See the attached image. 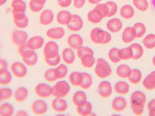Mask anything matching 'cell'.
<instances>
[{"mask_svg": "<svg viewBox=\"0 0 155 116\" xmlns=\"http://www.w3.org/2000/svg\"><path fill=\"white\" fill-rule=\"evenodd\" d=\"M90 38L92 41L99 44L108 43L112 38L109 33L99 28H95L91 31Z\"/></svg>", "mask_w": 155, "mask_h": 116, "instance_id": "1", "label": "cell"}, {"mask_svg": "<svg viewBox=\"0 0 155 116\" xmlns=\"http://www.w3.org/2000/svg\"><path fill=\"white\" fill-rule=\"evenodd\" d=\"M95 72L97 77L104 78L108 77L112 74V69L109 64L103 58H98L95 68Z\"/></svg>", "mask_w": 155, "mask_h": 116, "instance_id": "2", "label": "cell"}, {"mask_svg": "<svg viewBox=\"0 0 155 116\" xmlns=\"http://www.w3.org/2000/svg\"><path fill=\"white\" fill-rule=\"evenodd\" d=\"M70 91V86L65 81L57 82L52 87V95L55 98H63L68 95Z\"/></svg>", "mask_w": 155, "mask_h": 116, "instance_id": "3", "label": "cell"}, {"mask_svg": "<svg viewBox=\"0 0 155 116\" xmlns=\"http://www.w3.org/2000/svg\"><path fill=\"white\" fill-rule=\"evenodd\" d=\"M12 75L17 78H23L26 76L27 69L24 63L20 61L13 62L11 66Z\"/></svg>", "mask_w": 155, "mask_h": 116, "instance_id": "4", "label": "cell"}, {"mask_svg": "<svg viewBox=\"0 0 155 116\" xmlns=\"http://www.w3.org/2000/svg\"><path fill=\"white\" fill-rule=\"evenodd\" d=\"M146 100V96L143 92L140 91H135L130 97L131 107H145Z\"/></svg>", "mask_w": 155, "mask_h": 116, "instance_id": "5", "label": "cell"}, {"mask_svg": "<svg viewBox=\"0 0 155 116\" xmlns=\"http://www.w3.org/2000/svg\"><path fill=\"white\" fill-rule=\"evenodd\" d=\"M28 38L27 33L23 30H15L12 33V41L14 44L18 47L26 44L28 41Z\"/></svg>", "mask_w": 155, "mask_h": 116, "instance_id": "6", "label": "cell"}, {"mask_svg": "<svg viewBox=\"0 0 155 116\" xmlns=\"http://www.w3.org/2000/svg\"><path fill=\"white\" fill-rule=\"evenodd\" d=\"M44 54L45 58H55L59 55V46L54 41L47 42L44 49Z\"/></svg>", "mask_w": 155, "mask_h": 116, "instance_id": "7", "label": "cell"}, {"mask_svg": "<svg viewBox=\"0 0 155 116\" xmlns=\"http://www.w3.org/2000/svg\"><path fill=\"white\" fill-rule=\"evenodd\" d=\"M35 91L37 95L42 98H47L52 95V88L44 83L38 84Z\"/></svg>", "mask_w": 155, "mask_h": 116, "instance_id": "8", "label": "cell"}, {"mask_svg": "<svg viewBox=\"0 0 155 116\" xmlns=\"http://www.w3.org/2000/svg\"><path fill=\"white\" fill-rule=\"evenodd\" d=\"M98 93L102 97L107 98L112 94V87L108 81H104L99 84L98 87Z\"/></svg>", "mask_w": 155, "mask_h": 116, "instance_id": "9", "label": "cell"}, {"mask_svg": "<svg viewBox=\"0 0 155 116\" xmlns=\"http://www.w3.org/2000/svg\"><path fill=\"white\" fill-rule=\"evenodd\" d=\"M84 23L82 18L77 15H73L70 22L67 25L68 29L73 31H80L83 26Z\"/></svg>", "mask_w": 155, "mask_h": 116, "instance_id": "10", "label": "cell"}, {"mask_svg": "<svg viewBox=\"0 0 155 116\" xmlns=\"http://www.w3.org/2000/svg\"><path fill=\"white\" fill-rule=\"evenodd\" d=\"M32 110L34 114L36 115H42L47 112V104L43 100H38L34 101L32 104Z\"/></svg>", "mask_w": 155, "mask_h": 116, "instance_id": "11", "label": "cell"}, {"mask_svg": "<svg viewBox=\"0 0 155 116\" xmlns=\"http://www.w3.org/2000/svg\"><path fill=\"white\" fill-rule=\"evenodd\" d=\"M44 43V40L41 36H34L28 40L26 44L32 50H35L41 49Z\"/></svg>", "mask_w": 155, "mask_h": 116, "instance_id": "12", "label": "cell"}, {"mask_svg": "<svg viewBox=\"0 0 155 116\" xmlns=\"http://www.w3.org/2000/svg\"><path fill=\"white\" fill-rule=\"evenodd\" d=\"M136 38V32L133 27H127L122 34V40L125 43L132 42Z\"/></svg>", "mask_w": 155, "mask_h": 116, "instance_id": "13", "label": "cell"}, {"mask_svg": "<svg viewBox=\"0 0 155 116\" xmlns=\"http://www.w3.org/2000/svg\"><path fill=\"white\" fill-rule=\"evenodd\" d=\"M123 26L122 21L116 18L110 19L107 24V29L112 33H117L120 31L123 28Z\"/></svg>", "mask_w": 155, "mask_h": 116, "instance_id": "14", "label": "cell"}, {"mask_svg": "<svg viewBox=\"0 0 155 116\" xmlns=\"http://www.w3.org/2000/svg\"><path fill=\"white\" fill-rule=\"evenodd\" d=\"M28 89L24 87H20L15 89L14 93L15 100L18 103L24 102L28 96Z\"/></svg>", "mask_w": 155, "mask_h": 116, "instance_id": "15", "label": "cell"}, {"mask_svg": "<svg viewBox=\"0 0 155 116\" xmlns=\"http://www.w3.org/2000/svg\"><path fill=\"white\" fill-rule=\"evenodd\" d=\"M68 45L71 49L77 50L83 44V40L79 35L72 34L70 35L67 40Z\"/></svg>", "mask_w": 155, "mask_h": 116, "instance_id": "16", "label": "cell"}, {"mask_svg": "<svg viewBox=\"0 0 155 116\" xmlns=\"http://www.w3.org/2000/svg\"><path fill=\"white\" fill-rule=\"evenodd\" d=\"M11 6L12 9V14L25 13L26 4L23 0H13L11 3Z\"/></svg>", "mask_w": 155, "mask_h": 116, "instance_id": "17", "label": "cell"}, {"mask_svg": "<svg viewBox=\"0 0 155 116\" xmlns=\"http://www.w3.org/2000/svg\"><path fill=\"white\" fill-rule=\"evenodd\" d=\"M65 31L62 27H55L49 29L46 32V35L49 38L54 40H60L64 36Z\"/></svg>", "mask_w": 155, "mask_h": 116, "instance_id": "18", "label": "cell"}, {"mask_svg": "<svg viewBox=\"0 0 155 116\" xmlns=\"http://www.w3.org/2000/svg\"><path fill=\"white\" fill-rule=\"evenodd\" d=\"M53 12L51 10L46 9L42 12L40 16V23L43 25H47L52 22L54 20Z\"/></svg>", "mask_w": 155, "mask_h": 116, "instance_id": "19", "label": "cell"}, {"mask_svg": "<svg viewBox=\"0 0 155 116\" xmlns=\"http://www.w3.org/2000/svg\"><path fill=\"white\" fill-rule=\"evenodd\" d=\"M72 15L69 11L64 10L59 12L57 15L58 23L62 25H67L71 20Z\"/></svg>", "mask_w": 155, "mask_h": 116, "instance_id": "20", "label": "cell"}, {"mask_svg": "<svg viewBox=\"0 0 155 116\" xmlns=\"http://www.w3.org/2000/svg\"><path fill=\"white\" fill-rule=\"evenodd\" d=\"M52 107L56 112H63L67 109L68 104L66 101L61 98H56L52 103Z\"/></svg>", "mask_w": 155, "mask_h": 116, "instance_id": "21", "label": "cell"}, {"mask_svg": "<svg viewBox=\"0 0 155 116\" xmlns=\"http://www.w3.org/2000/svg\"><path fill=\"white\" fill-rule=\"evenodd\" d=\"M127 106V102L124 98L118 97L115 98L112 102V108L117 112L124 111Z\"/></svg>", "mask_w": 155, "mask_h": 116, "instance_id": "22", "label": "cell"}, {"mask_svg": "<svg viewBox=\"0 0 155 116\" xmlns=\"http://www.w3.org/2000/svg\"><path fill=\"white\" fill-rule=\"evenodd\" d=\"M73 102L77 107L84 105L87 102L86 95L82 91H78L74 95Z\"/></svg>", "mask_w": 155, "mask_h": 116, "instance_id": "23", "label": "cell"}, {"mask_svg": "<svg viewBox=\"0 0 155 116\" xmlns=\"http://www.w3.org/2000/svg\"><path fill=\"white\" fill-rule=\"evenodd\" d=\"M143 86L147 90H153L155 89V71L150 73L144 79Z\"/></svg>", "mask_w": 155, "mask_h": 116, "instance_id": "24", "label": "cell"}, {"mask_svg": "<svg viewBox=\"0 0 155 116\" xmlns=\"http://www.w3.org/2000/svg\"><path fill=\"white\" fill-rule=\"evenodd\" d=\"M18 52L22 59L31 58L36 53L35 51L30 49L26 44L19 46Z\"/></svg>", "mask_w": 155, "mask_h": 116, "instance_id": "25", "label": "cell"}, {"mask_svg": "<svg viewBox=\"0 0 155 116\" xmlns=\"http://www.w3.org/2000/svg\"><path fill=\"white\" fill-rule=\"evenodd\" d=\"M87 17L90 22L94 24L100 22L104 18L100 12L95 8L88 12Z\"/></svg>", "mask_w": 155, "mask_h": 116, "instance_id": "26", "label": "cell"}, {"mask_svg": "<svg viewBox=\"0 0 155 116\" xmlns=\"http://www.w3.org/2000/svg\"><path fill=\"white\" fill-rule=\"evenodd\" d=\"M121 16L125 19H130L134 17L135 14L134 9L130 5H123L120 10Z\"/></svg>", "mask_w": 155, "mask_h": 116, "instance_id": "27", "label": "cell"}, {"mask_svg": "<svg viewBox=\"0 0 155 116\" xmlns=\"http://www.w3.org/2000/svg\"><path fill=\"white\" fill-rule=\"evenodd\" d=\"M14 112L13 106L10 103L5 102L0 105V116H12Z\"/></svg>", "mask_w": 155, "mask_h": 116, "instance_id": "28", "label": "cell"}, {"mask_svg": "<svg viewBox=\"0 0 155 116\" xmlns=\"http://www.w3.org/2000/svg\"><path fill=\"white\" fill-rule=\"evenodd\" d=\"M114 89L117 94L121 95H126L129 92L130 86L127 82L124 81H119L115 85Z\"/></svg>", "mask_w": 155, "mask_h": 116, "instance_id": "29", "label": "cell"}, {"mask_svg": "<svg viewBox=\"0 0 155 116\" xmlns=\"http://www.w3.org/2000/svg\"><path fill=\"white\" fill-rule=\"evenodd\" d=\"M142 73L138 69H132L131 73L128 77V80L130 83L134 85L139 84L142 79Z\"/></svg>", "mask_w": 155, "mask_h": 116, "instance_id": "30", "label": "cell"}, {"mask_svg": "<svg viewBox=\"0 0 155 116\" xmlns=\"http://www.w3.org/2000/svg\"><path fill=\"white\" fill-rule=\"evenodd\" d=\"M84 76L83 73L74 72L72 73L69 77V80L73 85L80 86L83 83Z\"/></svg>", "mask_w": 155, "mask_h": 116, "instance_id": "31", "label": "cell"}, {"mask_svg": "<svg viewBox=\"0 0 155 116\" xmlns=\"http://www.w3.org/2000/svg\"><path fill=\"white\" fill-rule=\"evenodd\" d=\"M130 47L133 51V56L132 59L137 60L142 58L143 55L144 50L141 45L138 43H134Z\"/></svg>", "mask_w": 155, "mask_h": 116, "instance_id": "32", "label": "cell"}, {"mask_svg": "<svg viewBox=\"0 0 155 116\" xmlns=\"http://www.w3.org/2000/svg\"><path fill=\"white\" fill-rule=\"evenodd\" d=\"M131 68L127 65H121L118 66V67L117 68V75L119 77L122 78H128L131 73Z\"/></svg>", "mask_w": 155, "mask_h": 116, "instance_id": "33", "label": "cell"}, {"mask_svg": "<svg viewBox=\"0 0 155 116\" xmlns=\"http://www.w3.org/2000/svg\"><path fill=\"white\" fill-rule=\"evenodd\" d=\"M62 58L66 64H73L75 60L74 52L71 48H66L63 51Z\"/></svg>", "mask_w": 155, "mask_h": 116, "instance_id": "34", "label": "cell"}, {"mask_svg": "<svg viewBox=\"0 0 155 116\" xmlns=\"http://www.w3.org/2000/svg\"><path fill=\"white\" fill-rule=\"evenodd\" d=\"M81 63L84 67L90 68L93 66L95 63L94 55L87 54L83 55L81 58Z\"/></svg>", "mask_w": 155, "mask_h": 116, "instance_id": "35", "label": "cell"}, {"mask_svg": "<svg viewBox=\"0 0 155 116\" xmlns=\"http://www.w3.org/2000/svg\"><path fill=\"white\" fill-rule=\"evenodd\" d=\"M117 54L121 60H128L133 58V51L130 46L119 49Z\"/></svg>", "mask_w": 155, "mask_h": 116, "instance_id": "36", "label": "cell"}, {"mask_svg": "<svg viewBox=\"0 0 155 116\" xmlns=\"http://www.w3.org/2000/svg\"><path fill=\"white\" fill-rule=\"evenodd\" d=\"M8 69L0 73V85H7L12 82V75Z\"/></svg>", "mask_w": 155, "mask_h": 116, "instance_id": "37", "label": "cell"}, {"mask_svg": "<svg viewBox=\"0 0 155 116\" xmlns=\"http://www.w3.org/2000/svg\"><path fill=\"white\" fill-rule=\"evenodd\" d=\"M142 42L147 49H153L155 48V35L150 34L147 35Z\"/></svg>", "mask_w": 155, "mask_h": 116, "instance_id": "38", "label": "cell"}, {"mask_svg": "<svg viewBox=\"0 0 155 116\" xmlns=\"http://www.w3.org/2000/svg\"><path fill=\"white\" fill-rule=\"evenodd\" d=\"M135 7L141 12H145L149 8V3L147 0H133Z\"/></svg>", "mask_w": 155, "mask_h": 116, "instance_id": "39", "label": "cell"}, {"mask_svg": "<svg viewBox=\"0 0 155 116\" xmlns=\"http://www.w3.org/2000/svg\"><path fill=\"white\" fill-rule=\"evenodd\" d=\"M92 106L89 102H87L84 105L78 107L77 108L78 113L82 116L89 115L92 113Z\"/></svg>", "mask_w": 155, "mask_h": 116, "instance_id": "40", "label": "cell"}, {"mask_svg": "<svg viewBox=\"0 0 155 116\" xmlns=\"http://www.w3.org/2000/svg\"><path fill=\"white\" fill-rule=\"evenodd\" d=\"M55 75L56 78L58 79H61L66 76L68 73V68L65 65H60L54 69Z\"/></svg>", "mask_w": 155, "mask_h": 116, "instance_id": "41", "label": "cell"}, {"mask_svg": "<svg viewBox=\"0 0 155 116\" xmlns=\"http://www.w3.org/2000/svg\"><path fill=\"white\" fill-rule=\"evenodd\" d=\"M133 27L134 28L136 32V38H141L146 32V27L143 23H136L134 25Z\"/></svg>", "mask_w": 155, "mask_h": 116, "instance_id": "42", "label": "cell"}, {"mask_svg": "<svg viewBox=\"0 0 155 116\" xmlns=\"http://www.w3.org/2000/svg\"><path fill=\"white\" fill-rule=\"evenodd\" d=\"M82 73L84 76V79H83V83L80 86V87L82 88L83 89H88L91 86L93 83L92 76L87 73Z\"/></svg>", "mask_w": 155, "mask_h": 116, "instance_id": "43", "label": "cell"}, {"mask_svg": "<svg viewBox=\"0 0 155 116\" xmlns=\"http://www.w3.org/2000/svg\"><path fill=\"white\" fill-rule=\"evenodd\" d=\"M1 99L2 101L8 100L11 98L13 95V91L9 88H0Z\"/></svg>", "mask_w": 155, "mask_h": 116, "instance_id": "44", "label": "cell"}, {"mask_svg": "<svg viewBox=\"0 0 155 116\" xmlns=\"http://www.w3.org/2000/svg\"><path fill=\"white\" fill-rule=\"evenodd\" d=\"M105 4L107 5L109 9V13L107 17H112L117 12V9H118V7L116 3L113 1H108L106 2Z\"/></svg>", "mask_w": 155, "mask_h": 116, "instance_id": "45", "label": "cell"}, {"mask_svg": "<svg viewBox=\"0 0 155 116\" xmlns=\"http://www.w3.org/2000/svg\"><path fill=\"white\" fill-rule=\"evenodd\" d=\"M119 49L117 48H113L108 52V57L113 63H117L120 62L121 59L118 56V51Z\"/></svg>", "mask_w": 155, "mask_h": 116, "instance_id": "46", "label": "cell"}, {"mask_svg": "<svg viewBox=\"0 0 155 116\" xmlns=\"http://www.w3.org/2000/svg\"><path fill=\"white\" fill-rule=\"evenodd\" d=\"M44 78L45 80L49 82H54L57 80L54 68H51L47 70L45 73Z\"/></svg>", "mask_w": 155, "mask_h": 116, "instance_id": "47", "label": "cell"}, {"mask_svg": "<svg viewBox=\"0 0 155 116\" xmlns=\"http://www.w3.org/2000/svg\"><path fill=\"white\" fill-rule=\"evenodd\" d=\"M15 26L18 29H23L26 28L29 24V20L27 16L19 21H13Z\"/></svg>", "mask_w": 155, "mask_h": 116, "instance_id": "48", "label": "cell"}, {"mask_svg": "<svg viewBox=\"0 0 155 116\" xmlns=\"http://www.w3.org/2000/svg\"><path fill=\"white\" fill-rule=\"evenodd\" d=\"M95 8L98 10L102 14L104 18L107 17L109 13V9H108L107 5L105 4H97L96 5Z\"/></svg>", "mask_w": 155, "mask_h": 116, "instance_id": "49", "label": "cell"}, {"mask_svg": "<svg viewBox=\"0 0 155 116\" xmlns=\"http://www.w3.org/2000/svg\"><path fill=\"white\" fill-rule=\"evenodd\" d=\"M77 53L78 56L79 58H81L83 55L87 54H94V51L92 49L87 47H84L81 46L77 50Z\"/></svg>", "mask_w": 155, "mask_h": 116, "instance_id": "50", "label": "cell"}, {"mask_svg": "<svg viewBox=\"0 0 155 116\" xmlns=\"http://www.w3.org/2000/svg\"><path fill=\"white\" fill-rule=\"evenodd\" d=\"M22 60L23 61V63L26 65L28 66H33L37 63V61H38V56H37V54L35 53L33 56H32L31 58L23 59Z\"/></svg>", "mask_w": 155, "mask_h": 116, "instance_id": "51", "label": "cell"}, {"mask_svg": "<svg viewBox=\"0 0 155 116\" xmlns=\"http://www.w3.org/2000/svg\"><path fill=\"white\" fill-rule=\"evenodd\" d=\"M45 61L49 65L55 66L60 63V61H61V57H60V55H58L55 58H45Z\"/></svg>", "mask_w": 155, "mask_h": 116, "instance_id": "52", "label": "cell"}, {"mask_svg": "<svg viewBox=\"0 0 155 116\" xmlns=\"http://www.w3.org/2000/svg\"><path fill=\"white\" fill-rule=\"evenodd\" d=\"M44 6L43 5H39L34 3L31 1H30L29 2V7L31 11L33 12H40L41 10H42Z\"/></svg>", "mask_w": 155, "mask_h": 116, "instance_id": "53", "label": "cell"}, {"mask_svg": "<svg viewBox=\"0 0 155 116\" xmlns=\"http://www.w3.org/2000/svg\"><path fill=\"white\" fill-rule=\"evenodd\" d=\"M8 64L3 58H0V73L8 69Z\"/></svg>", "mask_w": 155, "mask_h": 116, "instance_id": "54", "label": "cell"}, {"mask_svg": "<svg viewBox=\"0 0 155 116\" xmlns=\"http://www.w3.org/2000/svg\"><path fill=\"white\" fill-rule=\"evenodd\" d=\"M58 4L61 7H69L72 2V0H58Z\"/></svg>", "mask_w": 155, "mask_h": 116, "instance_id": "55", "label": "cell"}, {"mask_svg": "<svg viewBox=\"0 0 155 116\" xmlns=\"http://www.w3.org/2000/svg\"><path fill=\"white\" fill-rule=\"evenodd\" d=\"M85 0H74V5L78 9L81 8L85 3Z\"/></svg>", "mask_w": 155, "mask_h": 116, "instance_id": "56", "label": "cell"}, {"mask_svg": "<svg viewBox=\"0 0 155 116\" xmlns=\"http://www.w3.org/2000/svg\"><path fill=\"white\" fill-rule=\"evenodd\" d=\"M147 108L148 111L151 109H155V99H153L148 103L147 105Z\"/></svg>", "mask_w": 155, "mask_h": 116, "instance_id": "57", "label": "cell"}, {"mask_svg": "<svg viewBox=\"0 0 155 116\" xmlns=\"http://www.w3.org/2000/svg\"><path fill=\"white\" fill-rule=\"evenodd\" d=\"M30 1L36 4L44 6L45 4L47 2V0H31Z\"/></svg>", "mask_w": 155, "mask_h": 116, "instance_id": "58", "label": "cell"}, {"mask_svg": "<svg viewBox=\"0 0 155 116\" xmlns=\"http://www.w3.org/2000/svg\"><path fill=\"white\" fill-rule=\"evenodd\" d=\"M15 115L16 116H27L28 114L27 112L25 110H19L16 112Z\"/></svg>", "mask_w": 155, "mask_h": 116, "instance_id": "59", "label": "cell"}, {"mask_svg": "<svg viewBox=\"0 0 155 116\" xmlns=\"http://www.w3.org/2000/svg\"><path fill=\"white\" fill-rule=\"evenodd\" d=\"M90 3L92 4H97L99 3L102 0H87Z\"/></svg>", "mask_w": 155, "mask_h": 116, "instance_id": "60", "label": "cell"}, {"mask_svg": "<svg viewBox=\"0 0 155 116\" xmlns=\"http://www.w3.org/2000/svg\"><path fill=\"white\" fill-rule=\"evenodd\" d=\"M149 116H155V108L149 110Z\"/></svg>", "mask_w": 155, "mask_h": 116, "instance_id": "61", "label": "cell"}, {"mask_svg": "<svg viewBox=\"0 0 155 116\" xmlns=\"http://www.w3.org/2000/svg\"><path fill=\"white\" fill-rule=\"evenodd\" d=\"M7 0H0V6L4 5L7 2Z\"/></svg>", "mask_w": 155, "mask_h": 116, "instance_id": "62", "label": "cell"}, {"mask_svg": "<svg viewBox=\"0 0 155 116\" xmlns=\"http://www.w3.org/2000/svg\"><path fill=\"white\" fill-rule=\"evenodd\" d=\"M153 64L154 65L155 67V55L153 57Z\"/></svg>", "mask_w": 155, "mask_h": 116, "instance_id": "63", "label": "cell"}, {"mask_svg": "<svg viewBox=\"0 0 155 116\" xmlns=\"http://www.w3.org/2000/svg\"><path fill=\"white\" fill-rule=\"evenodd\" d=\"M1 101H2V100L1 99V94H0V103H1Z\"/></svg>", "mask_w": 155, "mask_h": 116, "instance_id": "64", "label": "cell"}]
</instances>
